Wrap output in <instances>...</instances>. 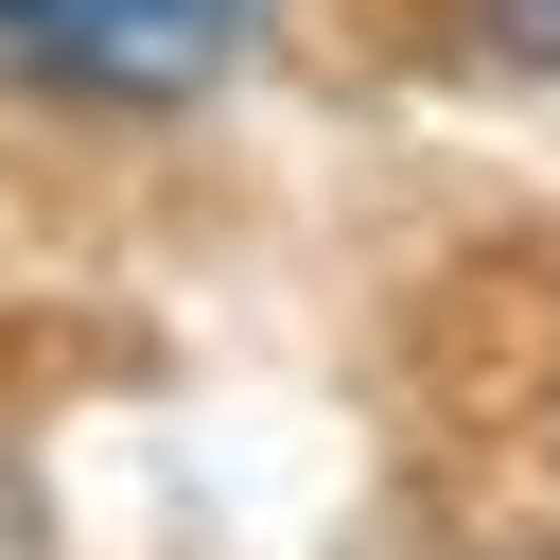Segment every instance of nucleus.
I'll list each match as a JSON object with an SVG mask.
<instances>
[{
	"label": "nucleus",
	"instance_id": "nucleus-2",
	"mask_svg": "<svg viewBox=\"0 0 560 560\" xmlns=\"http://www.w3.org/2000/svg\"><path fill=\"white\" fill-rule=\"evenodd\" d=\"M472 18V52H508V70H560V0H455Z\"/></svg>",
	"mask_w": 560,
	"mask_h": 560
},
{
	"label": "nucleus",
	"instance_id": "nucleus-1",
	"mask_svg": "<svg viewBox=\"0 0 560 560\" xmlns=\"http://www.w3.org/2000/svg\"><path fill=\"white\" fill-rule=\"evenodd\" d=\"M262 0H0V70L70 105H192Z\"/></svg>",
	"mask_w": 560,
	"mask_h": 560
}]
</instances>
